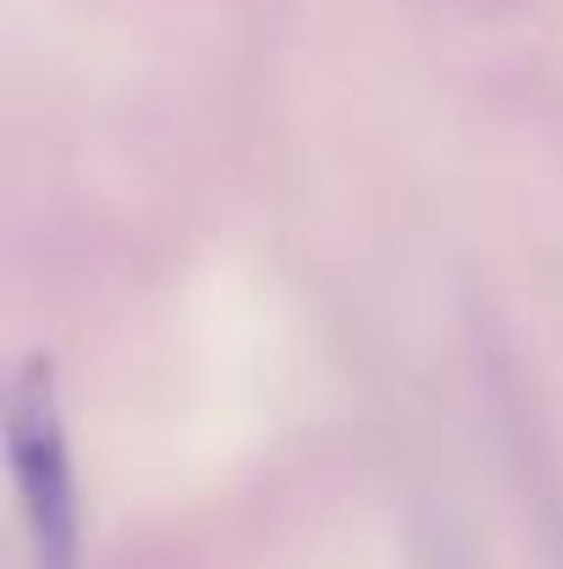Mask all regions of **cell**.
Returning <instances> with one entry per match:
<instances>
[{
	"label": "cell",
	"instance_id": "cell-1",
	"mask_svg": "<svg viewBox=\"0 0 563 569\" xmlns=\"http://www.w3.org/2000/svg\"><path fill=\"white\" fill-rule=\"evenodd\" d=\"M6 448H11V476L22 492L33 569H78V481H72V453H67V431L56 409L50 360H28L11 381Z\"/></svg>",
	"mask_w": 563,
	"mask_h": 569
}]
</instances>
